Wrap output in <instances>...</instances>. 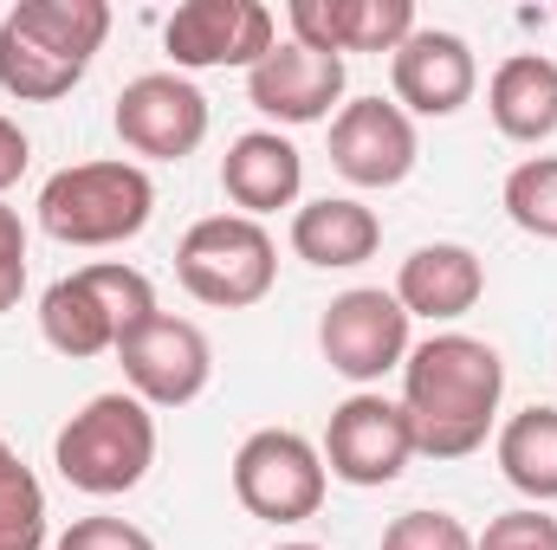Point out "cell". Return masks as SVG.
Segmentation results:
<instances>
[{"label":"cell","mask_w":557,"mask_h":550,"mask_svg":"<svg viewBox=\"0 0 557 550\" xmlns=\"http://www.w3.org/2000/svg\"><path fill=\"white\" fill-rule=\"evenodd\" d=\"M506 396V363L493 343L467 330H441L409 350L403 363V414L428 460H467L486 447Z\"/></svg>","instance_id":"1"},{"label":"cell","mask_w":557,"mask_h":550,"mask_svg":"<svg viewBox=\"0 0 557 550\" xmlns=\"http://www.w3.org/2000/svg\"><path fill=\"white\" fill-rule=\"evenodd\" d=\"M156 214V182L137 162H72L39 188V227L59 247H124Z\"/></svg>","instance_id":"2"},{"label":"cell","mask_w":557,"mask_h":550,"mask_svg":"<svg viewBox=\"0 0 557 550\" xmlns=\"http://www.w3.org/2000/svg\"><path fill=\"white\" fill-rule=\"evenodd\" d=\"M149 317H156V285L137 266H124V260H98L85 273L46 285V298H39V330L72 363L117 350Z\"/></svg>","instance_id":"3"},{"label":"cell","mask_w":557,"mask_h":550,"mask_svg":"<svg viewBox=\"0 0 557 550\" xmlns=\"http://www.w3.org/2000/svg\"><path fill=\"white\" fill-rule=\"evenodd\" d=\"M52 466L65 486L91 492V499H117L143 486V473L156 466V414L137 396H91L52 440Z\"/></svg>","instance_id":"4"},{"label":"cell","mask_w":557,"mask_h":550,"mask_svg":"<svg viewBox=\"0 0 557 550\" xmlns=\"http://www.w3.org/2000/svg\"><path fill=\"white\" fill-rule=\"evenodd\" d=\"M175 278L188 298L214 304V311H247L273 291L278 278V247L273 234L247 214H208L182 234L175 247Z\"/></svg>","instance_id":"5"},{"label":"cell","mask_w":557,"mask_h":550,"mask_svg":"<svg viewBox=\"0 0 557 550\" xmlns=\"http://www.w3.org/2000/svg\"><path fill=\"white\" fill-rule=\"evenodd\" d=\"M324 486H331L324 453L305 434H292V427H260L234 453V499L260 525H305V518H318Z\"/></svg>","instance_id":"6"},{"label":"cell","mask_w":557,"mask_h":550,"mask_svg":"<svg viewBox=\"0 0 557 550\" xmlns=\"http://www.w3.org/2000/svg\"><path fill=\"white\" fill-rule=\"evenodd\" d=\"M318 350H324V363L344 376V383H357V389H370V383H383L389 370H403L409 363V311L396 304V291H383V285H357V291H337L331 304H324V317H318Z\"/></svg>","instance_id":"7"},{"label":"cell","mask_w":557,"mask_h":550,"mask_svg":"<svg viewBox=\"0 0 557 550\" xmlns=\"http://www.w3.org/2000/svg\"><path fill=\"white\" fill-rule=\"evenodd\" d=\"M324 473L344 479V486H396L403 466L416 460V434H409V414L403 402H383L370 389H357L350 402L331 409V427H324Z\"/></svg>","instance_id":"8"},{"label":"cell","mask_w":557,"mask_h":550,"mask_svg":"<svg viewBox=\"0 0 557 550\" xmlns=\"http://www.w3.org/2000/svg\"><path fill=\"white\" fill-rule=\"evenodd\" d=\"M117 363H124V383L143 409H188L214 383V350H208L201 324L169 317V311H156L117 343Z\"/></svg>","instance_id":"9"},{"label":"cell","mask_w":557,"mask_h":550,"mask_svg":"<svg viewBox=\"0 0 557 550\" xmlns=\"http://www.w3.org/2000/svg\"><path fill=\"white\" fill-rule=\"evenodd\" d=\"M111 124H117V142H124L131 155L182 162V155H195L201 137H208V98H201V85L182 78V72H143V78H131V85L117 91Z\"/></svg>","instance_id":"10"},{"label":"cell","mask_w":557,"mask_h":550,"mask_svg":"<svg viewBox=\"0 0 557 550\" xmlns=\"http://www.w3.org/2000/svg\"><path fill=\"white\" fill-rule=\"evenodd\" d=\"M162 46L175 59V72H214V65H260L278 46L273 7L260 0H188L169 13Z\"/></svg>","instance_id":"11"},{"label":"cell","mask_w":557,"mask_h":550,"mask_svg":"<svg viewBox=\"0 0 557 550\" xmlns=\"http://www.w3.org/2000/svg\"><path fill=\"white\" fill-rule=\"evenodd\" d=\"M416 124L403 104H383V98H357L331 117V168L357 188H396L416 175Z\"/></svg>","instance_id":"12"},{"label":"cell","mask_w":557,"mask_h":550,"mask_svg":"<svg viewBox=\"0 0 557 550\" xmlns=\"http://www.w3.org/2000/svg\"><path fill=\"white\" fill-rule=\"evenodd\" d=\"M389 78H396V104L416 111V117H454L473 85H480V65H473V46L447 26H416L396 52H389Z\"/></svg>","instance_id":"13"},{"label":"cell","mask_w":557,"mask_h":550,"mask_svg":"<svg viewBox=\"0 0 557 550\" xmlns=\"http://www.w3.org/2000/svg\"><path fill=\"white\" fill-rule=\"evenodd\" d=\"M247 98H253V111L273 117V124H318V117H331V104L344 98V59L285 39V46H273V52L247 72Z\"/></svg>","instance_id":"14"},{"label":"cell","mask_w":557,"mask_h":550,"mask_svg":"<svg viewBox=\"0 0 557 550\" xmlns=\"http://www.w3.org/2000/svg\"><path fill=\"white\" fill-rule=\"evenodd\" d=\"M292 39L311 52H396L416 33L409 0H292Z\"/></svg>","instance_id":"15"},{"label":"cell","mask_w":557,"mask_h":550,"mask_svg":"<svg viewBox=\"0 0 557 550\" xmlns=\"http://www.w3.org/2000/svg\"><path fill=\"white\" fill-rule=\"evenodd\" d=\"M486 291V266L473 247L460 240H434V247H416L396 273V304L409 317H428V324H454L480 304Z\"/></svg>","instance_id":"16"},{"label":"cell","mask_w":557,"mask_h":550,"mask_svg":"<svg viewBox=\"0 0 557 550\" xmlns=\"http://www.w3.org/2000/svg\"><path fill=\"white\" fill-rule=\"evenodd\" d=\"M221 188H227V201L247 221L278 214L305 188V155L278 137V130H247V137L227 142V155H221Z\"/></svg>","instance_id":"17"},{"label":"cell","mask_w":557,"mask_h":550,"mask_svg":"<svg viewBox=\"0 0 557 550\" xmlns=\"http://www.w3.org/2000/svg\"><path fill=\"white\" fill-rule=\"evenodd\" d=\"M376 247H383V221L350 195H324L292 214V253L318 273L363 266V260H376Z\"/></svg>","instance_id":"18"},{"label":"cell","mask_w":557,"mask_h":550,"mask_svg":"<svg viewBox=\"0 0 557 550\" xmlns=\"http://www.w3.org/2000/svg\"><path fill=\"white\" fill-rule=\"evenodd\" d=\"M486 111H493L499 137H512V142L557 137V59H545V52L499 59L493 85H486Z\"/></svg>","instance_id":"19"},{"label":"cell","mask_w":557,"mask_h":550,"mask_svg":"<svg viewBox=\"0 0 557 550\" xmlns=\"http://www.w3.org/2000/svg\"><path fill=\"white\" fill-rule=\"evenodd\" d=\"M7 26L26 33L33 46L72 59V65H91V52H98L104 33H111V7H104V0H20V7L7 13Z\"/></svg>","instance_id":"20"},{"label":"cell","mask_w":557,"mask_h":550,"mask_svg":"<svg viewBox=\"0 0 557 550\" xmlns=\"http://www.w3.org/2000/svg\"><path fill=\"white\" fill-rule=\"evenodd\" d=\"M499 473L532 499V505H552L557 499V409L532 402L499 427Z\"/></svg>","instance_id":"21"},{"label":"cell","mask_w":557,"mask_h":550,"mask_svg":"<svg viewBox=\"0 0 557 550\" xmlns=\"http://www.w3.org/2000/svg\"><path fill=\"white\" fill-rule=\"evenodd\" d=\"M78 78H85V65H72V59L33 46L26 33H13V26L0 20V91H7V98H20V104H52V98H65Z\"/></svg>","instance_id":"22"},{"label":"cell","mask_w":557,"mask_h":550,"mask_svg":"<svg viewBox=\"0 0 557 550\" xmlns=\"http://www.w3.org/2000/svg\"><path fill=\"white\" fill-rule=\"evenodd\" d=\"M0 550H46V486L20 453H0Z\"/></svg>","instance_id":"23"},{"label":"cell","mask_w":557,"mask_h":550,"mask_svg":"<svg viewBox=\"0 0 557 550\" xmlns=\"http://www.w3.org/2000/svg\"><path fill=\"white\" fill-rule=\"evenodd\" d=\"M506 214L519 234H539V240H557V155H525L506 188H499Z\"/></svg>","instance_id":"24"},{"label":"cell","mask_w":557,"mask_h":550,"mask_svg":"<svg viewBox=\"0 0 557 550\" xmlns=\"http://www.w3.org/2000/svg\"><path fill=\"white\" fill-rule=\"evenodd\" d=\"M383 550H473V532L454 512H403L383 532Z\"/></svg>","instance_id":"25"},{"label":"cell","mask_w":557,"mask_h":550,"mask_svg":"<svg viewBox=\"0 0 557 550\" xmlns=\"http://www.w3.org/2000/svg\"><path fill=\"white\" fill-rule=\"evenodd\" d=\"M473 550H557V518L545 505H519V512H499Z\"/></svg>","instance_id":"26"},{"label":"cell","mask_w":557,"mask_h":550,"mask_svg":"<svg viewBox=\"0 0 557 550\" xmlns=\"http://www.w3.org/2000/svg\"><path fill=\"white\" fill-rule=\"evenodd\" d=\"M59 550H156V538L131 525V518H111V512H98V518H72L65 525V538Z\"/></svg>","instance_id":"27"},{"label":"cell","mask_w":557,"mask_h":550,"mask_svg":"<svg viewBox=\"0 0 557 550\" xmlns=\"http://www.w3.org/2000/svg\"><path fill=\"white\" fill-rule=\"evenodd\" d=\"M26 162H33V142H26V130H20L13 117H0V195L26 175Z\"/></svg>","instance_id":"28"},{"label":"cell","mask_w":557,"mask_h":550,"mask_svg":"<svg viewBox=\"0 0 557 550\" xmlns=\"http://www.w3.org/2000/svg\"><path fill=\"white\" fill-rule=\"evenodd\" d=\"M0 260H26V221L0 201Z\"/></svg>","instance_id":"29"},{"label":"cell","mask_w":557,"mask_h":550,"mask_svg":"<svg viewBox=\"0 0 557 550\" xmlns=\"http://www.w3.org/2000/svg\"><path fill=\"white\" fill-rule=\"evenodd\" d=\"M20 291H26V260H0V317L20 304Z\"/></svg>","instance_id":"30"},{"label":"cell","mask_w":557,"mask_h":550,"mask_svg":"<svg viewBox=\"0 0 557 550\" xmlns=\"http://www.w3.org/2000/svg\"><path fill=\"white\" fill-rule=\"evenodd\" d=\"M278 550H324V545H278Z\"/></svg>","instance_id":"31"},{"label":"cell","mask_w":557,"mask_h":550,"mask_svg":"<svg viewBox=\"0 0 557 550\" xmlns=\"http://www.w3.org/2000/svg\"><path fill=\"white\" fill-rule=\"evenodd\" d=\"M0 453H7V440H0Z\"/></svg>","instance_id":"32"}]
</instances>
